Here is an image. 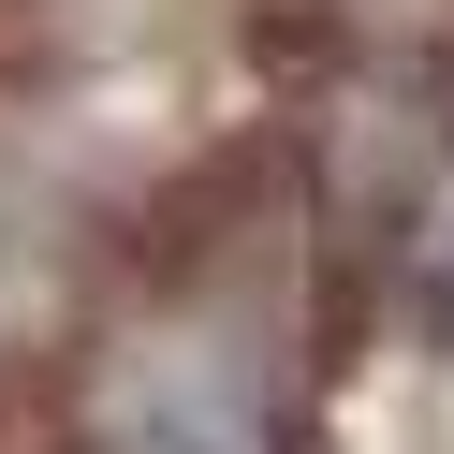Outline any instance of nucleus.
Masks as SVG:
<instances>
[{
	"instance_id": "1",
	"label": "nucleus",
	"mask_w": 454,
	"mask_h": 454,
	"mask_svg": "<svg viewBox=\"0 0 454 454\" xmlns=\"http://www.w3.org/2000/svg\"><path fill=\"white\" fill-rule=\"evenodd\" d=\"M308 220L278 176L264 220L161 235L89 337L59 352L74 454H308Z\"/></svg>"
},
{
	"instance_id": "2",
	"label": "nucleus",
	"mask_w": 454,
	"mask_h": 454,
	"mask_svg": "<svg viewBox=\"0 0 454 454\" xmlns=\"http://www.w3.org/2000/svg\"><path fill=\"white\" fill-rule=\"evenodd\" d=\"M454 176V59H323L294 118V220L323 264H381Z\"/></svg>"
},
{
	"instance_id": "3",
	"label": "nucleus",
	"mask_w": 454,
	"mask_h": 454,
	"mask_svg": "<svg viewBox=\"0 0 454 454\" xmlns=\"http://www.w3.org/2000/svg\"><path fill=\"white\" fill-rule=\"evenodd\" d=\"M30 366H44V337L15 323V308H0V411H15V395H30Z\"/></svg>"
}]
</instances>
